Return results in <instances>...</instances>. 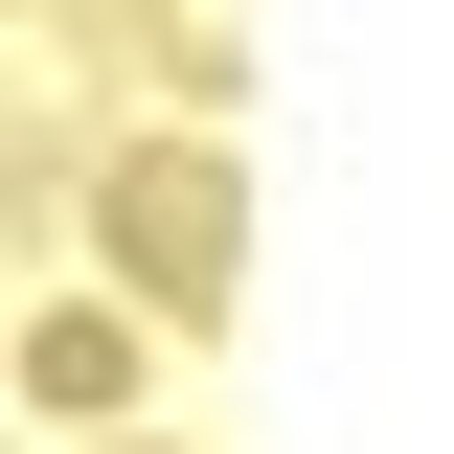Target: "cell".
Instances as JSON below:
<instances>
[{
  "label": "cell",
  "mask_w": 454,
  "mask_h": 454,
  "mask_svg": "<svg viewBox=\"0 0 454 454\" xmlns=\"http://www.w3.org/2000/svg\"><path fill=\"white\" fill-rule=\"evenodd\" d=\"M68 205H91V250H114V318H182V340H205L227 295H250V160L182 137V114H160V137H114Z\"/></svg>",
  "instance_id": "6da1fadb"
},
{
  "label": "cell",
  "mask_w": 454,
  "mask_h": 454,
  "mask_svg": "<svg viewBox=\"0 0 454 454\" xmlns=\"http://www.w3.org/2000/svg\"><path fill=\"white\" fill-rule=\"evenodd\" d=\"M91 182V0H0V227Z\"/></svg>",
  "instance_id": "7a4b0ae2"
},
{
  "label": "cell",
  "mask_w": 454,
  "mask_h": 454,
  "mask_svg": "<svg viewBox=\"0 0 454 454\" xmlns=\"http://www.w3.org/2000/svg\"><path fill=\"white\" fill-rule=\"evenodd\" d=\"M91 68H137L182 137H227V91H250V0H91Z\"/></svg>",
  "instance_id": "3957f363"
},
{
  "label": "cell",
  "mask_w": 454,
  "mask_h": 454,
  "mask_svg": "<svg viewBox=\"0 0 454 454\" xmlns=\"http://www.w3.org/2000/svg\"><path fill=\"white\" fill-rule=\"evenodd\" d=\"M0 387H46L68 432H114V409H137V318L91 295V318H46V340H0Z\"/></svg>",
  "instance_id": "277c9868"
},
{
  "label": "cell",
  "mask_w": 454,
  "mask_h": 454,
  "mask_svg": "<svg viewBox=\"0 0 454 454\" xmlns=\"http://www.w3.org/2000/svg\"><path fill=\"white\" fill-rule=\"evenodd\" d=\"M91 454H160V432H91Z\"/></svg>",
  "instance_id": "5b68a950"
}]
</instances>
